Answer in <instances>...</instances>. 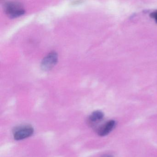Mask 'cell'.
Masks as SVG:
<instances>
[{"mask_svg": "<svg viewBox=\"0 0 157 157\" xmlns=\"http://www.w3.org/2000/svg\"><path fill=\"white\" fill-rule=\"evenodd\" d=\"M6 14L11 18H17L23 15L25 13L22 4L18 2H8L4 5Z\"/></svg>", "mask_w": 157, "mask_h": 157, "instance_id": "1", "label": "cell"}, {"mask_svg": "<svg viewBox=\"0 0 157 157\" xmlns=\"http://www.w3.org/2000/svg\"><path fill=\"white\" fill-rule=\"evenodd\" d=\"M58 54L56 52H52L46 56L41 62V67L44 71H48L52 69L58 61Z\"/></svg>", "mask_w": 157, "mask_h": 157, "instance_id": "2", "label": "cell"}, {"mask_svg": "<svg viewBox=\"0 0 157 157\" xmlns=\"http://www.w3.org/2000/svg\"><path fill=\"white\" fill-rule=\"evenodd\" d=\"M33 133V128L31 126H23L18 127L14 130L13 136L16 140H22L31 136Z\"/></svg>", "mask_w": 157, "mask_h": 157, "instance_id": "3", "label": "cell"}, {"mask_svg": "<svg viewBox=\"0 0 157 157\" xmlns=\"http://www.w3.org/2000/svg\"><path fill=\"white\" fill-rule=\"evenodd\" d=\"M115 126V121L113 120H110L99 128L97 130V133L101 136H107L110 132H112Z\"/></svg>", "mask_w": 157, "mask_h": 157, "instance_id": "4", "label": "cell"}, {"mask_svg": "<svg viewBox=\"0 0 157 157\" xmlns=\"http://www.w3.org/2000/svg\"><path fill=\"white\" fill-rule=\"evenodd\" d=\"M103 113L100 111L94 112L89 117V122L91 125L94 126L101 122L104 118Z\"/></svg>", "mask_w": 157, "mask_h": 157, "instance_id": "5", "label": "cell"}, {"mask_svg": "<svg viewBox=\"0 0 157 157\" xmlns=\"http://www.w3.org/2000/svg\"><path fill=\"white\" fill-rule=\"evenodd\" d=\"M150 16L151 18L154 19L155 21H156V22L157 23V10L154 12L150 14Z\"/></svg>", "mask_w": 157, "mask_h": 157, "instance_id": "6", "label": "cell"}, {"mask_svg": "<svg viewBox=\"0 0 157 157\" xmlns=\"http://www.w3.org/2000/svg\"><path fill=\"white\" fill-rule=\"evenodd\" d=\"M101 157H113L112 155H108V154H106V155H103Z\"/></svg>", "mask_w": 157, "mask_h": 157, "instance_id": "7", "label": "cell"}]
</instances>
